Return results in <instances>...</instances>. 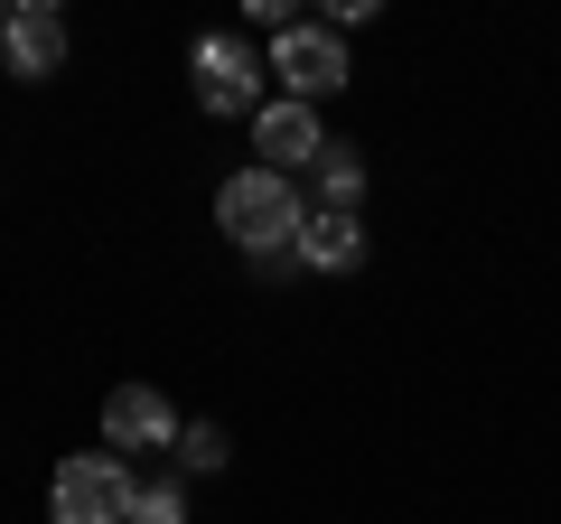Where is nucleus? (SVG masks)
Wrapping results in <instances>:
<instances>
[{"label": "nucleus", "mask_w": 561, "mask_h": 524, "mask_svg": "<svg viewBox=\"0 0 561 524\" xmlns=\"http://www.w3.org/2000/svg\"><path fill=\"white\" fill-rule=\"evenodd\" d=\"M216 225L243 243V253H290L300 225H309V206H300V187L280 179V169H234L225 197H216Z\"/></svg>", "instance_id": "obj_1"}, {"label": "nucleus", "mask_w": 561, "mask_h": 524, "mask_svg": "<svg viewBox=\"0 0 561 524\" xmlns=\"http://www.w3.org/2000/svg\"><path fill=\"white\" fill-rule=\"evenodd\" d=\"M179 459H187V468H225V431H216V422H187V431H179Z\"/></svg>", "instance_id": "obj_11"}, {"label": "nucleus", "mask_w": 561, "mask_h": 524, "mask_svg": "<svg viewBox=\"0 0 561 524\" xmlns=\"http://www.w3.org/2000/svg\"><path fill=\"white\" fill-rule=\"evenodd\" d=\"M197 103L206 113H262V57L234 38V29L197 38Z\"/></svg>", "instance_id": "obj_4"}, {"label": "nucleus", "mask_w": 561, "mask_h": 524, "mask_svg": "<svg viewBox=\"0 0 561 524\" xmlns=\"http://www.w3.org/2000/svg\"><path fill=\"white\" fill-rule=\"evenodd\" d=\"M356 187H365V160L346 141H328V160H319V206L328 216H356Z\"/></svg>", "instance_id": "obj_9"}, {"label": "nucleus", "mask_w": 561, "mask_h": 524, "mask_svg": "<svg viewBox=\"0 0 561 524\" xmlns=\"http://www.w3.org/2000/svg\"><path fill=\"white\" fill-rule=\"evenodd\" d=\"M131 524H187V497H179V478H150L131 497Z\"/></svg>", "instance_id": "obj_10"}, {"label": "nucleus", "mask_w": 561, "mask_h": 524, "mask_svg": "<svg viewBox=\"0 0 561 524\" xmlns=\"http://www.w3.org/2000/svg\"><path fill=\"white\" fill-rule=\"evenodd\" d=\"M290 253L309 262V272H356L365 262V225L356 216H328V206H309V225H300V243Z\"/></svg>", "instance_id": "obj_8"}, {"label": "nucleus", "mask_w": 561, "mask_h": 524, "mask_svg": "<svg viewBox=\"0 0 561 524\" xmlns=\"http://www.w3.org/2000/svg\"><path fill=\"white\" fill-rule=\"evenodd\" d=\"M272 76L290 84V103H319V94H337L346 84V38L328 20H290L272 38Z\"/></svg>", "instance_id": "obj_3"}, {"label": "nucleus", "mask_w": 561, "mask_h": 524, "mask_svg": "<svg viewBox=\"0 0 561 524\" xmlns=\"http://www.w3.org/2000/svg\"><path fill=\"white\" fill-rule=\"evenodd\" d=\"M179 412H169V394H150V384H122L113 403H103V449H169L179 441Z\"/></svg>", "instance_id": "obj_7"}, {"label": "nucleus", "mask_w": 561, "mask_h": 524, "mask_svg": "<svg viewBox=\"0 0 561 524\" xmlns=\"http://www.w3.org/2000/svg\"><path fill=\"white\" fill-rule=\"evenodd\" d=\"M253 141H262V169H280V179H290V169H319V160H328L319 103H290V94L253 113Z\"/></svg>", "instance_id": "obj_5"}, {"label": "nucleus", "mask_w": 561, "mask_h": 524, "mask_svg": "<svg viewBox=\"0 0 561 524\" xmlns=\"http://www.w3.org/2000/svg\"><path fill=\"white\" fill-rule=\"evenodd\" d=\"M0 57H10V76H20V84L57 76V66H66V20L47 10V0H20L10 29H0Z\"/></svg>", "instance_id": "obj_6"}, {"label": "nucleus", "mask_w": 561, "mask_h": 524, "mask_svg": "<svg viewBox=\"0 0 561 524\" xmlns=\"http://www.w3.org/2000/svg\"><path fill=\"white\" fill-rule=\"evenodd\" d=\"M131 497H140V478L113 449H76V459L47 478V515L57 524H131Z\"/></svg>", "instance_id": "obj_2"}, {"label": "nucleus", "mask_w": 561, "mask_h": 524, "mask_svg": "<svg viewBox=\"0 0 561 524\" xmlns=\"http://www.w3.org/2000/svg\"><path fill=\"white\" fill-rule=\"evenodd\" d=\"M0 29H10V10H0Z\"/></svg>", "instance_id": "obj_12"}]
</instances>
